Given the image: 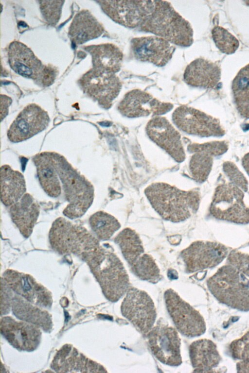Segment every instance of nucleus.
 <instances>
[{
  "instance_id": "obj_1",
  "label": "nucleus",
  "mask_w": 249,
  "mask_h": 373,
  "mask_svg": "<svg viewBox=\"0 0 249 373\" xmlns=\"http://www.w3.org/2000/svg\"><path fill=\"white\" fill-rule=\"evenodd\" d=\"M104 12L126 28L151 33L172 44L188 47L194 42L190 23L164 0H97Z\"/></svg>"
},
{
  "instance_id": "obj_2",
  "label": "nucleus",
  "mask_w": 249,
  "mask_h": 373,
  "mask_svg": "<svg viewBox=\"0 0 249 373\" xmlns=\"http://www.w3.org/2000/svg\"><path fill=\"white\" fill-rule=\"evenodd\" d=\"M151 205L164 220L183 221L195 213L200 203V195L195 190H182L165 183H154L144 190Z\"/></svg>"
},
{
  "instance_id": "obj_3",
  "label": "nucleus",
  "mask_w": 249,
  "mask_h": 373,
  "mask_svg": "<svg viewBox=\"0 0 249 373\" xmlns=\"http://www.w3.org/2000/svg\"><path fill=\"white\" fill-rule=\"evenodd\" d=\"M99 284L106 298L117 302L130 288L123 263L111 251L100 245L84 260Z\"/></svg>"
},
{
  "instance_id": "obj_4",
  "label": "nucleus",
  "mask_w": 249,
  "mask_h": 373,
  "mask_svg": "<svg viewBox=\"0 0 249 373\" xmlns=\"http://www.w3.org/2000/svg\"><path fill=\"white\" fill-rule=\"evenodd\" d=\"M53 154L55 168L68 202L63 211V215L71 219L80 218L93 203V187L64 157L54 153Z\"/></svg>"
},
{
  "instance_id": "obj_5",
  "label": "nucleus",
  "mask_w": 249,
  "mask_h": 373,
  "mask_svg": "<svg viewBox=\"0 0 249 373\" xmlns=\"http://www.w3.org/2000/svg\"><path fill=\"white\" fill-rule=\"evenodd\" d=\"M51 247L61 254H74L84 260L97 249L98 238L85 227L59 217L53 223L49 234Z\"/></svg>"
},
{
  "instance_id": "obj_6",
  "label": "nucleus",
  "mask_w": 249,
  "mask_h": 373,
  "mask_svg": "<svg viewBox=\"0 0 249 373\" xmlns=\"http://www.w3.org/2000/svg\"><path fill=\"white\" fill-rule=\"evenodd\" d=\"M207 286L220 303L240 311H249V281L232 265L220 268L208 279Z\"/></svg>"
},
{
  "instance_id": "obj_7",
  "label": "nucleus",
  "mask_w": 249,
  "mask_h": 373,
  "mask_svg": "<svg viewBox=\"0 0 249 373\" xmlns=\"http://www.w3.org/2000/svg\"><path fill=\"white\" fill-rule=\"evenodd\" d=\"M164 296L168 312L182 335L193 338L200 336L205 332L206 324L203 317L175 290L168 289Z\"/></svg>"
},
{
  "instance_id": "obj_8",
  "label": "nucleus",
  "mask_w": 249,
  "mask_h": 373,
  "mask_svg": "<svg viewBox=\"0 0 249 373\" xmlns=\"http://www.w3.org/2000/svg\"><path fill=\"white\" fill-rule=\"evenodd\" d=\"M122 315L130 322L143 335L153 328L157 317L154 303L144 291L130 287L123 301Z\"/></svg>"
},
{
  "instance_id": "obj_9",
  "label": "nucleus",
  "mask_w": 249,
  "mask_h": 373,
  "mask_svg": "<svg viewBox=\"0 0 249 373\" xmlns=\"http://www.w3.org/2000/svg\"><path fill=\"white\" fill-rule=\"evenodd\" d=\"M79 84L85 93L106 109L111 107L122 86L120 79L115 74L94 68L82 76Z\"/></svg>"
},
{
  "instance_id": "obj_10",
  "label": "nucleus",
  "mask_w": 249,
  "mask_h": 373,
  "mask_svg": "<svg viewBox=\"0 0 249 373\" xmlns=\"http://www.w3.org/2000/svg\"><path fill=\"white\" fill-rule=\"evenodd\" d=\"M244 194L232 185L217 187L210 206L215 218L237 223L249 222V207L243 201Z\"/></svg>"
},
{
  "instance_id": "obj_11",
  "label": "nucleus",
  "mask_w": 249,
  "mask_h": 373,
  "mask_svg": "<svg viewBox=\"0 0 249 373\" xmlns=\"http://www.w3.org/2000/svg\"><path fill=\"white\" fill-rule=\"evenodd\" d=\"M147 336L152 353L160 362L171 366L182 363L180 339L174 327L159 322Z\"/></svg>"
},
{
  "instance_id": "obj_12",
  "label": "nucleus",
  "mask_w": 249,
  "mask_h": 373,
  "mask_svg": "<svg viewBox=\"0 0 249 373\" xmlns=\"http://www.w3.org/2000/svg\"><path fill=\"white\" fill-rule=\"evenodd\" d=\"M227 249L223 245L210 241L193 242L180 253L186 271L194 272L218 265L225 258Z\"/></svg>"
},
{
  "instance_id": "obj_13",
  "label": "nucleus",
  "mask_w": 249,
  "mask_h": 373,
  "mask_svg": "<svg viewBox=\"0 0 249 373\" xmlns=\"http://www.w3.org/2000/svg\"><path fill=\"white\" fill-rule=\"evenodd\" d=\"M172 119L178 128L188 134L210 136L223 133L215 119L186 105L177 108L172 114Z\"/></svg>"
},
{
  "instance_id": "obj_14",
  "label": "nucleus",
  "mask_w": 249,
  "mask_h": 373,
  "mask_svg": "<svg viewBox=\"0 0 249 373\" xmlns=\"http://www.w3.org/2000/svg\"><path fill=\"white\" fill-rule=\"evenodd\" d=\"M173 107L172 103L162 102L144 91L135 89L124 95L118 104V110L124 116L133 118L160 116L169 112Z\"/></svg>"
},
{
  "instance_id": "obj_15",
  "label": "nucleus",
  "mask_w": 249,
  "mask_h": 373,
  "mask_svg": "<svg viewBox=\"0 0 249 373\" xmlns=\"http://www.w3.org/2000/svg\"><path fill=\"white\" fill-rule=\"evenodd\" d=\"M49 121L47 112L36 104H29L12 123L7 132L8 138L14 143L28 139L45 129Z\"/></svg>"
},
{
  "instance_id": "obj_16",
  "label": "nucleus",
  "mask_w": 249,
  "mask_h": 373,
  "mask_svg": "<svg viewBox=\"0 0 249 373\" xmlns=\"http://www.w3.org/2000/svg\"><path fill=\"white\" fill-rule=\"evenodd\" d=\"M1 278L10 288L22 298L41 308H49L52 304L50 292L31 275L8 269Z\"/></svg>"
},
{
  "instance_id": "obj_17",
  "label": "nucleus",
  "mask_w": 249,
  "mask_h": 373,
  "mask_svg": "<svg viewBox=\"0 0 249 373\" xmlns=\"http://www.w3.org/2000/svg\"><path fill=\"white\" fill-rule=\"evenodd\" d=\"M130 48L136 60L159 67L169 62L176 50L168 40L156 35L134 37L131 40Z\"/></svg>"
},
{
  "instance_id": "obj_18",
  "label": "nucleus",
  "mask_w": 249,
  "mask_h": 373,
  "mask_svg": "<svg viewBox=\"0 0 249 373\" xmlns=\"http://www.w3.org/2000/svg\"><path fill=\"white\" fill-rule=\"evenodd\" d=\"M149 137L164 150L176 161L182 162L185 153L181 141V136L164 117L155 116L146 127Z\"/></svg>"
},
{
  "instance_id": "obj_19",
  "label": "nucleus",
  "mask_w": 249,
  "mask_h": 373,
  "mask_svg": "<svg viewBox=\"0 0 249 373\" xmlns=\"http://www.w3.org/2000/svg\"><path fill=\"white\" fill-rule=\"evenodd\" d=\"M2 336L16 349L32 351L39 346L41 332L39 327L30 323L18 321L10 317L1 319Z\"/></svg>"
},
{
  "instance_id": "obj_20",
  "label": "nucleus",
  "mask_w": 249,
  "mask_h": 373,
  "mask_svg": "<svg viewBox=\"0 0 249 373\" xmlns=\"http://www.w3.org/2000/svg\"><path fill=\"white\" fill-rule=\"evenodd\" d=\"M51 367L59 373L107 372L101 365L86 357L69 344L64 345L57 352Z\"/></svg>"
},
{
  "instance_id": "obj_21",
  "label": "nucleus",
  "mask_w": 249,
  "mask_h": 373,
  "mask_svg": "<svg viewBox=\"0 0 249 373\" xmlns=\"http://www.w3.org/2000/svg\"><path fill=\"white\" fill-rule=\"evenodd\" d=\"M221 78V69L217 64L202 58L192 61L186 67L183 79L188 85L196 87L213 88Z\"/></svg>"
},
{
  "instance_id": "obj_22",
  "label": "nucleus",
  "mask_w": 249,
  "mask_h": 373,
  "mask_svg": "<svg viewBox=\"0 0 249 373\" xmlns=\"http://www.w3.org/2000/svg\"><path fill=\"white\" fill-rule=\"evenodd\" d=\"M8 54L10 66L15 72L35 80L37 78L43 66L30 49L14 41L9 45Z\"/></svg>"
},
{
  "instance_id": "obj_23",
  "label": "nucleus",
  "mask_w": 249,
  "mask_h": 373,
  "mask_svg": "<svg viewBox=\"0 0 249 373\" xmlns=\"http://www.w3.org/2000/svg\"><path fill=\"white\" fill-rule=\"evenodd\" d=\"M40 207L33 197L25 193L17 202L10 206L11 220L25 237L32 234L38 219Z\"/></svg>"
},
{
  "instance_id": "obj_24",
  "label": "nucleus",
  "mask_w": 249,
  "mask_h": 373,
  "mask_svg": "<svg viewBox=\"0 0 249 373\" xmlns=\"http://www.w3.org/2000/svg\"><path fill=\"white\" fill-rule=\"evenodd\" d=\"M104 28L88 11L82 10L74 17L69 30V35L75 45H81L100 36Z\"/></svg>"
},
{
  "instance_id": "obj_25",
  "label": "nucleus",
  "mask_w": 249,
  "mask_h": 373,
  "mask_svg": "<svg viewBox=\"0 0 249 373\" xmlns=\"http://www.w3.org/2000/svg\"><path fill=\"white\" fill-rule=\"evenodd\" d=\"M84 49L91 56L92 68L113 74L120 71L123 54L117 46L105 43L85 46Z\"/></svg>"
},
{
  "instance_id": "obj_26",
  "label": "nucleus",
  "mask_w": 249,
  "mask_h": 373,
  "mask_svg": "<svg viewBox=\"0 0 249 373\" xmlns=\"http://www.w3.org/2000/svg\"><path fill=\"white\" fill-rule=\"evenodd\" d=\"M189 356L194 372H210L221 360L216 345L207 339L192 342L189 347Z\"/></svg>"
},
{
  "instance_id": "obj_27",
  "label": "nucleus",
  "mask_w": 249,
  "mask_h": 373,
  "mask_svg": "<svg viewBox=\"0 0 249 373\" xmlns=\"http://www.w3.org/2000/svg\"><path fill=\"white\" fill-rule=\"evenodd\" d=\"M40 184L49 196L58 197L61 193L58 175L55 168L53 153L44 152L33 158Z\"/></svg>"
},
{
  "instance_id": "obj_28",
  "label": "nucleus",
  "mask_w": 249,
  "mask_h": 373,
  "mask_svg": "<svg viewBox=\"0 0 249 373\" xmlns=\"http://www.w3.org/2000/svg\"><path fill=\"white\" fill-rule=\"evenodd\" d=\"M34 305L21 297L14 295L11 300V307L13 314L18 319L36 325L45 331H50L52 327L50 314Z\"/></svg>"
},
{
  "instance_id": "obj_29",
  "label": "nucleus",
  "mask_w": 249,
  "mask_h": 373,
  "mask_svg": "<svg viewBox=\"0 0 249 373\" xmlns=\"http://www.w3.org/2000/svg\"><path fill=\"white\" fill-rule=\"evenodd\" d=\"M0 186L1 201L6 206H10L19 201L26 190L22 174L7 165L1 167Z\"/></svg>"
},
{
  "instance_id": "obj_30",
  "label": "nucleus",
  "mask_w": 249,
  "mask_h": 373,
  "mask_svg": "<svg viewBox=\"0 0 249 373\" xmlns=\"http://www.w3.org/2000/svg\"><path fill=\"white\" fill-rule=\"evenodd\" d=\"M190 153H194L189 164L192 177L198 182H204L211 170V155L216 153V143L192 144L188 147Z\"/></svg>"
},
{
  "instance_id": "obj_31",
  "label": "nucleus",
  "mask_w": 249,
  "mask_h": 373,
  "mask_svg": "<svg viewBox=\"0 0 249 373\" xmlns=\"http://www.w3.org/2000/svg\"><path fill=\"white\" fill-rule=\"evenodd\" d=\"M231 89L239 113L249 118V64L239 70L232 81Z\"/></svg>"
},
{
  "instance_id": "obj_32",
  "label": "nucleus",
  "mask_w": 249,
  "mask_h": 373,
  "mask_svg": "<svg viewBox=\"0 0 249 373\" xmlns=\"http://www.w3.org/2000/svg\"><path fill=\"white\" fill-rule=\"evenodd\" d=\"M122 254L129 265L144 254V248L138 234L130 228L121 231L114 238Z\"/></svg>"
},
{
  "instance_id": "obj_33",
  "label": "nucleus",
  "mask_w": 249,
  "mask_h": 373,
  "mask_svg": "<svg viewBox=\"0 0 249 373\" xmlns=\"http://www.w3.org/2000/svg\"><path fill=\"white\" fill-rule=\"evenodd\" d=\"M90 227L98 239H109L121 227L119 221L112 215L103 211H97L89 218Z\"/></svg>"
},
{
  "instance_id": "obj_34",
  "label": "nucleus",
  "mask_w": 249,
  "mask_h": 373,
  "mask_svg": "<svg viewBox=\"0 0 249 373\" xmlns=\"http://www.w3.org/2000/svg\"><path fill=\"white\" fill-rule=\"evenodd\" d=\"M213 40L216 47L222 52L229 55L238 49L239 42L231 33L222 27L216 26L212 30Z\"/></svg>"
},
{
  "instance_id": "obj_35",
  "label": "nucleus",
  "mask_w": 249,
  "mask_h": 373,
  "mask_svg": "<svg viewBox=\"0 0 249 373\" xmlns=\"http://www.w3.org/2000/svg\"><path fill=\"white\" fill-rule=\"evenodd\" d=\"M40 9L43 17L50 24L55 25L58 22L64 1L41 0Z\"/></svg>"
},
{
  "instance_id": "obj_36",
  "label": "nucleus",
  "mask_w": 249,
  "mask_h": 373,
  "mask_svg": "<svg viewBox=\"0 0 249 373\" xmlns=\"http://www.w3.org/2000/svg\"><path fill=\"white\" fill-rule=\"evenodd\" d=\"M230 349L234 358L249 361V330L241 338L233 341Z\"/></svg>"
},
{
  "instance_id": "obj_37",
  "label": "nucleus",
  "mask_w": 249,
  "mask_h": 373,
  "mask_svg": "<svg viewBox=\"0 0 249 373\" xmlns=\"http://www.w3.org/2000/svg\"><path fill=\"white\" fill-rule=\"evenodd\" d=\"M229 261L232 266L249 276V254L233 252L229 255Z\"/></svg>"
},
{
  "instance_id": "obj_38",
  "label": "nucleus",
  "mask_w": 249,
  "mask_h": 373,
  "mask_svg": "<svg viewBox=\"0 0 249 373\" xmlns=\"http://www.w3.org/2000/svg\"><path fill=\"white\" fill-rule=\"evenodd\" d=\"M56 75L57 70L53 67L43 66L36 81L41 85L48 86L54 82Z\"/></svg>"
},
{
  "instance_id": "obj_39",
  "label": "nucleus",
  "mask_w": 249,
  "mask_h": 373,
  "mask_svg": "<svg viewBox=\"0 0 249 373\" xmlns=\"http://www.w3.org/2000/svg\"><path fill=\"white\" fill-rule=\"evenodd\" d=\"M245 2L247 3V4L249 5V0L245 1Z\"/></svg>"
}]
</instances>
